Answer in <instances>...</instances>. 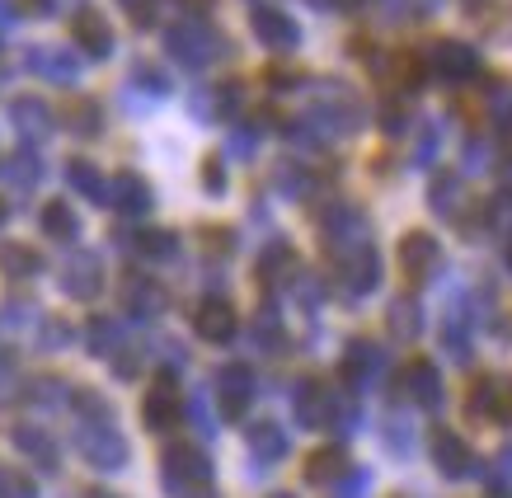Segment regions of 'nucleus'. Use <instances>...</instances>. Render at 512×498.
<instances>
[{"mask_svg":"<svg viewBox=\"0 0 512 498\" xmlns=\"http://www.w3.org/2000/svg\"><path fill=\"white\" fill-rule=\"evenodd\" d=\"M160 480H165V494L170 498H217V484H212V461L202 447L193 442H170L165 456H160Z\"/></svg>","mask_w":512,"mask_h":498,"instance_id":"obj_1","label":"nucleus"},{"mask_svg":"<svg viewBox=\"0 0 512 498\" xmlns=\"http://www.w3.org/2000/svg\"><path fill=\"white\" fill-rule=\"evenodd\" d=\"M76 447L94 470H123L127 466V437L118 433V423H80Z\"/></svg>","mask_w":512,"mask_h":498,"instance_id":"obj_2","label":"nucleus"},{"mask_svg":"<svg viewBox=\"0 0 512 498\" xmlns=\"http://www.w3.org/2000/svg\"><path fill=\"white\" fill-rule=\"evenodd\" d=\"M165 47H170L174 62L184 66H207L217 57H226V43L207 24H174V29H165Z\"/></svg>","mask_w":512,"mask_h":498,"instance_id":"obj_3","label":"nucleus"},{"mask_svg":"<svg viewBox=\"0 0 512 498\" xmlns=\"http://www.w3.org/2000/svg\"><path fill=\"white\" fill-rule=\"evenodd\" d=\"M339 287L348 301H362V296H372L381 287V254L372 245H353L343 249L339 259Z\"/></svg>","mask_w":512,"mask_h":498,"instance_id":"obj_4","label":"nucleus"},{"mask_svg":"<svg viewBox=\"0 0 512 498\" xmlns=\"http://www.w3.org/2000/svg\"><path fill=\"white\" fill-rule=\"evenodd\" d=\"M296 419L306 423V428H334V423H348V405H343L334 386L325 381H306V386L296 390Z\"/></svg>","mask_w":512,"mask_h":498,"instance_id":"obj_5","label":"nucleus"},{"mask_svg":"<svg viewBox=\"0 0 512 498\" xmlns=\"http://www.w3.org/2000/svg\"><path fill=\"white\" fill-rule=\"evenodd\" d=\"M184 419V400H179V381L174 372H160L156 386L146 390V405H141V423L151 428V433H165L174 423Z\"/></svg>","mask_w":512,"mask_h":498,"instance_id":"obj_6","label":"nucleus"},{"mask_svg":"<svg viewBox=\"0 0 512 498\" xmlns=\"http://www.w3.org/2000/svg\"><path fill=\"white\" fill-rule=\"evenodd\" d=\"M428 66H433V76L447 80V85H461V80H475V76H480V57L470 52V43H456V38H442V43H433V52H428Z\"/></svg>","mask_w":512,"mask_h":498,"instance_id":"obj_7","label":"nucleus"},{"mask_svg":"<svg viewBox=\"0 0 512 498\" xmlns=\"http://www.w3.org/2000/svg\"><path fill=\"white\" fill-rule=\"evenodd\" d=\"M193 329H198L207 343H231L240 334V315L226 296H202L198 311H193Z\"/></svg>","mask_w":512,"mask_h":498,"instance_id":"obj_8","label":"nucleus"},{"mask_svg":"<svg viewBox=\"0 0 512 498\" xmlns=\"http://www.w3.org/2000/svg\"><path fill=\"white\" fill-rule=\"evenodd\" d=\"M249 400H254V372L231 362V367H221L217 372V405L226 419H245Z\"/></svg>","mask_w":512,"mask_h":498,"instance_id":"obj_9","label":"nucleus"},{"mask_svg":"<svg viewBox=\"0 0 512 498\" xmlns=\"http://www.w3.org/2000/svg\"><path fill=\"white\" fill-rule=\"evenodd\" d=\"M62 292L80 296V301H94V296L104 292V264H99V254H71V259H66Z\"/></svg>","mask_w":512,"mask_h":498,"instance_id":"obj_10","label":"nucleus"},{"mask_svg":"<svg viewBox=\"0 0 512 498\" xmlns=\"http://www.w3.org/2000/svg\"><path fill=\"white\" fill-rule=\"evenodd\" d=\"M249 24H254V33H259V43L273 47V52H292V47L301 43L296 19L282 15V10H273V5H259V10L249 15Z\"/></svg>","mask_w":512,"mask_h":498,"instance_id":"obj_11","label":"nucleus"},{"mask_svg":"<svg viewBox=\"0 0 512 498\" xmlns=\"http://www.w3.org/2000/svg\"><path fill=\"white\" fill-rule=\"evenodd\" d=\"M10 123L24 141H47L52 137V127H57V113L47 109L43 99H33V94H19L15 104H10Z\"/></svg>","mask_w":512,"mask_h":498,"instance_id":"obj_12","label":"nucleus"},{"mask_svg":"<svg viewBox=\"0 0 512 498\" xmlns=\"http://www.w3.org/2000/svg\"><path fill=\"white\" fill-rule=\"evenodd\" d=\"M71 33H76V43L85 57H94V62H104L113 52V29H109V19L99 15V10H76V19H71Z\"/></svg>","mask_w":512,"mask_h":498,"instance_id":"obj_13","label":"nucleus"},{"mask_svg":"<svg viewBox=\"0 0 512 498\" xmlns=\"http://www.w3.org/2000/svg\"><path fill=\"white\" fill-rule=\"evenodd\" d=\"M29 71L33 76H43V80H57V85H76V76H80V62H76V52H66V47H52V43H43V47H29Z\"/></svg>","mask_w":512,"mask_h":498,"instance_id":"obj_14","label":"nucleus"},{"mask_svg":"<svg viewBox=\"0 0 512 498\" xmlns=\"http://www.w3.org/2000/svg\"><path fill=\"white\" fill-rule=\"evenodd\" d=\"M437 259H442V245H437L428 231H409L400 240V264H404V273L419 282V278H428L437 268Z\"/></svg>","mask_w":512,"mask_h":498,"instance_id":"obj_15","label":"nucleus"},{"mask_svg":"<svg viewBox=\"0 0 512 498\" xmlns=\"http://www.w3.org/2000/svg\"><path fill=\"white\" fill-rule=\"evenodd\" d=\"M123 306L137 320H156L160 311H165V287L151 278H141V273H127L123 278Z\"/></svg>","mask_w":512,"mask_h":498,"instance_id":"obj_16","label":"nucleus"},{"mask_svg":"<svg viewBox=\"0 0 512 498\" xmlns=\"http://www.w3.org/2000/svg\"><path fill=\"white\" fill-rule=\"evenodd\" d=\"M400 390L414 400V405H423V409L442 405V376H437L433 362H409V367H404V376H400Z\"/></svg>","mask_w":512,"mask_h":498,"instance_id":"obj_17","label":"nucleus"},{"mask_svg":"<svg viewBox=\"0 0 512 498\" xmlns=\"http://www.w3.org/2000/svg\"><path fill=\"white\" fill-rule=\"evenodd\" d=\"M109 203L123 212V217H146L151 212V188H146V179L141 174H132V170H123L118 179H113V188H109Z\"/></svg>","mask_w":512,"mask_h":498,"instance_id":"obj_18","label":"nucleus"},{"mask_svg":"<svg viewBox=\"0 0 512 498\" xmlns=\"http://www.w3.org/2000/svg\"><path fill=\"white\" fill-rule=\"evenodd\" d=\"M15 447L24 456H29L33 466H43V470H57V461H62V452H57V442H52V433H43L38 423H15Z\"/></svg>","mask_w":512,"mask_h":498,"instance_id":"obj_19","label":"nucleus"},{"mask_svg":"<svg viewBox=\"0 0 512 498\" xmlns=\"http://www.w3.org/2000/svg\"><path fill=\"white\" fill-rule=\"evenodd\" d=\"M381 367H386V358H381V348L367 339L348 343V353H343V376L353 381V386H367V381H376L381 376Z\"/></svg>","mask_w":512,"mask_h":498,"instance_id":"obj_20","label":"nucleus"},{"mask_svg":"<svg viewBox=\"0 0 512 498\" xmlns=\"http://www.w3.org/2000/svg\"><path fill=\"white\" fill-rule=\"evenodd\" d=\"M433 466L442 470V475H451V480L470 470V447L451 433V428H437L433 433Z\"/></svg>","mask_w":512,"mask_h":498,"instance_id":"obj_21","label":"nucleus"},{"mask_svg":"<svg viewBox=\"0 0 512 498\" xmlns=\"http://www.w3.org/2000/svg\"><path fill=\"white\" fill-rule=\"evenodd\" d=\"M254 273H259V282H264L268 292H278L282 282L296 278V249H292V245H268Z\"/></svg>","mask_w":512,"mask_h":498,"instance_id":"obj_22","label":"nucleus"},{"mask_svg":"<svg viewBox=\"0 0 512 498\" xmlns=\"http://www.w3.org/2000/svg\"><path fill=\"white\" fill-rule=\"evenodd\" d=\"M85 348L90 353H99V358H118L127 348V334L118 320H109V315H94L90 325H85Z\"/></svg>","mask_w":512,"mask_h":498,"instance_id":"obj_23","label":"nucleus"},{"mask_svg":"<svg viewBox=\"0 0 512 498\" xmlns=\"http://www.w3.org/2000/svg\"><path fill=\"white\" fill-rule=\"evenodd\" d=\"M348 475V452L343 447H315L306 456V484H339Z\"/></svg>","mask_w":512,"mask_h":498,"instance_id":"obj_24","label":"nucleus"},{"mask_svg":"<svg viewBox=\"0 0 512 498\" xmlns=\"http://www.w3.org/2000/svg\"><path fill=\"white\" fill-rule=\"evenodd\" d=\"M0 273H5V278H38V273H43V254L33 245L10 240V245H0Z\"/></svg>","mask_w":512,"mask_h":498,"instance_id":"obj_25","label":"nucleus"},{"mask_svg":"<svg viewBox=\"0 0 512 498\" xmlns=\"http://www.w3.org/2000/svg\"><path fill=\"white\" fill-rule=\"evenodd\" d=\"M320 231H325L329 245H339L343 240V245L353 249L357 235H362V212H357V207H329L325 221H320Z\"/></svg>","mask_w":512,"mask_h":498,"instance_id":"obj_26","label":"nucleus"},{"mask_svg":"<svg viewBox=\"0 0 512 498\" xmlns=\"http://www.w3.org/2000/svg\"><path fill=\"white\" fill-rule=\"evenodd\" d=\"M249 452L259 456V461H282L287 456V433L273 419L249 423Z\"/></svg>","mask_w":512,"mask_h":498,"instance_id":"obj_27","label":"nucleus"},{"mask_svg":"<svg viewBox=\"0 0 512 498\" xmlns=\"http://www.w3.org/2000/svg\"><path fill=\"white\" fill-rule=\"evenodd\" d=\"M461 193H466V184L456 174H437L433 188H428V207L437 217H461Z\"/></svg>","mask_w":512,"mask_h":498,"instance_id":"obj_28","label":"nucleus"},{"mask_svg":"<svg viewBox=\"0 0 512 498\" xmlns=\"http://www.w3.org/2000/svg\"><path fill=\"white\" fill-rule=\"evenodd\" d=\"M66 179H71V188H76L80 198H90V203H109V188H104V174L94 170L90 160H71L66 165Z\"/></svg>","mask_w":512,"mask_h":498,"instance_id":"obj_29","label":"nucleus"},{"mask_svg":"<svg viewBox=\"0 0 512 498\" xmlns=\"http://www.w3.org/2000/svg\"><path fill=\"white\" fill-rule=\"evenodd\" d=\"M38 226H43V235H52V240H62V245H71L80 235V221L76 212L66 203H43V217H38Z\"/></svg>","mask_w":512,"mask_h":498,"instance_id":"obj_30","label":"nucleus"},{"mask_svg":"<svg viewBox=\"0 0 512 498\" xmlns=\"http://www.w3.org/2000/svg\"><path fill=\"white\" fill-rule=\"evenodd\" d=\"M390 329H395V339H419L423 334V315H419V301H414V296H395Z\"/></svg>","mask_w":512,"mask_h":498,"instance_id":"obj_31","label":"nucleus"},{"mask_svg":"<svg viewBox=\"0 0 512 498\" xmlns=\"http://www.w3.org/2000/svg\"><path fill=\"white\" fill-rule=\"evenodd\" d=\"M137 254L141 259H151V264H170L174 254H179V235L174 231H141L137 235Z\"/></svg>","mask_w":512,"mask_h":498,"instance_id":"obj_32","label":"nucleus"},{"mask_svg":"<svg viewBox=\"0 0 512 498\" xmlns=\"http://www.w3.org/2000/svg\"><path fill=\"white\" fill-rule=\"evenodd\" d=\"M5 174L15 179L19 193H29V188L43 179V165H38V156H33V146H24V151H15V156L5 160Z\"/></svg>","mask_w":512,"mask_h":498,"instance_id":"obj_33","label":"nucleus"},{"mask_svg":"<svg viewBox=\"0 0 512 498\" xmlns=\"http://www.w3.org/2000/svg\"><path fill=\"white\" fill-rule=\"evenodd\" d=\"M71 405L80 409V423H113L109 400L94 395V390H71Z\"/></svg>","mask_w":512,"mask_h":498,"instance_id":"obj_34","label":"nucleus"},{"mask_svg":"<svg viewBox=\"0 0 512 498\" xmlns=\"http://www.w3.org/2000/svg\"><path fill=\"white\" fill-rule=\"evenodd\" d=\"M99 123H104V118H99V104H94V99H80V104H71V109H66V127H71V132H80V137H94V132H99Z\"/></svg>","mask_w":512,"mask_h":498,"instance_id":"obj_35","label":"nucleus"},{"mask_svg":"<svg viewBox=\"0 0 512 498\" xmlns=\"http://www.w3.org/2000/svg\"><path fill=\"white\" fill-rule=\"evenodd\" d=\"M62 400H71V390H66L62 381H52V376H43V381H33L29 386V405L33 409H57Z\"/></svg>","mask_w":512,"mask_h":498,"instance_id":"obj_36","label":"nucleus"},{"mask_svg":"<svg viewBox=\"0 0 512 498\" xmlns=\"http://www.w3.org/2000/svg\"><path fill=\"white\" fill-rule=\"evenodd\" d=\"M43 315L33 311V306H19V301H10L5 311H0V339L5 334H19V329H29V325H38Z\"/></svg>","mask_w":512,"mask_h":498,"instance_id":"obj_37","label":"nucleus"},{"mask_svg":"<svg viewBox=\"0 0 512 498\" xmlns=\"http://www.w3.org/2000/svg\"><path fill=\"white\" fill-rule=\"evenodd\" d=\"M0 498H38V484L24 470H0Z\"/></svg>","mask_w":512,"mask_h":498,"instance_id":"obj_38","label":"nucleus"},{"mask_svg":"<svg viewBox=\"0 0 512 498\" xmlns=\"http://www.w3.org/2000/svg\"><path fill=\"white\" fill-rule=\"evenodd\" d=\"M38 329H43V348L47 353H57V348H66V343H71V325H66V320H52V315H47V320H38Z\"/></svg>","mask_w":512,"mask_h":498,"instance_id":"obj_39","label":"nucleus"},{"mask_svg":"<svg viewBox=\"0 0 512 498\" xmlns=\"http://www.w3.org/2000/svg\"><path fill=\"white\" fill-rule=\"evenodd\" d=\"M254 334H259V343H264V348H282V325H278V315H273V311H259Z\"/></svg>","mask_w":512,"mask_h":498,"instance_id":"obj_40","label":"nucleus"},{"mask_svg":"<svg viewBox=\"0 0 512 498\" xmlns=\"http://www.w3.org/2000/svg\"><path fill=\"white\" fill-rule=\"evenodd\" d=\"M442 343H447V353H451V358H461V362H466V358H470V343H466V329L456 325V320H447V325H442Z\"/></svg>","mask_w":512,"mask_h":498,"instance_id":"obj_41","label":"nucleus"},{"mask_svg":"<svg viewBox=\"0 0 512 498\" xmlns=\"http://www.w3.org/2000/svg\"><path fill=\"white\" fill-rule=\"evenodd\" d=\"M118 5H123L127 19L141 24V29H151V24H156V0H118Z\"/></svg>","mask_w":512,"mask_h":498,"instance_id":"obj_42","label":"nucleus"},{"mask_svg":"<svg viewBox=\"0 0 512 498\" xmlns=\"http://www.w3.org/2000/svg\"><path fill=\"white\" fill-rule=\"evenodd\" d=\"M202 188H207L212 198H221V193H226V170H221V160H217V156L202 165Z\"/></svg>","mask_w":512,"mask_h":498,"instance_id":"obj_43","label":"nucleus"},{"mask_svg":"<svg viewBox=\"0 0 512 498\" xmlns=\"http://www.w3.org/2000/svg\"><path fill=\"white\" fill-rule=\"evenodd\" d=\"M137 85H146L151 94H170V76H160L156 66H137Z\"/></svg>","mask_w":512,"mask_h":498,"instance_id":"obj_44","label":"nucleus"},{"mask_svg":"<svg viewBox=\"0 0 512 498\" xmlns=\"http://www.w3.org/2000/svg\"><path fill=\"white\" fill-rule=\"evenodd\" d=\"M15 381H19V367H15V358L10 353H0V400L15 390Z\"/></svg>","mask_w":512,"mask_h":498,"instance_id":"obj_45","label":"nucleus"},{"mask_svg":"<svg viewBox=\"0 0 512 498\" xmlns=\"http://www.w3.org/2000/svg\"><path fill=\"white\" fill-rule=\"evenodd\" d=\"M489 217L494 221H503V226H512V188H503L494 203H489Z\"/></svg>","mask_w":512,"mask_h":498,"instance_id":"obj_46","label":"nucleus"},{"mask_svg":"<svg viewBox=\"0 0 512 498\" xmlns=\"http://www.w3.org/2000/svg\"><path fill=\"white\" fill-rule=\"evenodd\" d=\"M15 10H24V15H52L57 0H15Z\"/></svg>","mask_w":512,"mask_h":498,"instance_id":"obj_47","label":"nucleus"},{"mask_svg":"<svg viewBox=\"0 0 512 498\" xmlns=\"http://www.w3.org/2000/svg\"><path fill=\"white\" fill-rule=\"evenodd\" d=\"M174 5H184L188 15H207V10H212L217 0H174Z\"/></svg>","mask_w":512,"mask_h":498,"instance_id":"obj_48","label":"nucleus"},{"mask_svg":"<svg viewBox=\"0 0 512 498\" xmlns=\"http://www.w3.org/2000/svg\"><path fill=\"white\" fill-rule=\"evenodd\" d=\"M85 498H118V494H113V489H90Z\"/></svg>","mask_w":512,"mask_h":498,"instance_id":"obj_49","label":"nucleus"},{"mask_svg":"<svg viewBox=\"0 0 512 498\" xmlns=\"http://www.w3.org/2000/svg\"><path fill=\"white\" fill-rule=\"evenodd\" d=\"M329 5H343V10H357L362 0H329Z\"/></svg>","mask_w":512,"mask_h":498,"instance_id":"obj_50","label":"nucleus"},{"mask_svg":"<svg viewBox=\"0 0 512 498\" xmlns=\"http://www.w3.org/2000/svg\"><path fill=\"white\" fill-rule=\"evenodd\" d=\"M503 254H508V273H512V231H508V249H503Z\"/></svg>","mask_w":512,"mask_h":498,"instance_id":"obj_51","label":"nucleus"},{"mask_svg":"<svg viewBox=\"0 0 512 498\" xmlns=\"http://www.w3.org/2000/svg\"><path fill=\"white\" fill-rule=\"evenodd\" d=\"M0 221H5V198H0Z\"/></svg>","mask_w":512,"mask_h":498,"instance_id":"obj_52","label":"nucleus"},{"mask_svg":"<svg viewBox=\"0 0 512 498\" xmlns=\"http://www.w3.org/2000/svg\"><path fill=\"white\" fill-rule=\"evenodd\" d=\"M268 498H292V494H268Z\"/></svg>","mask_w":512,"mask_h":498,"instance_id":"obj_53","label":"nucleus"}]
</instances>
